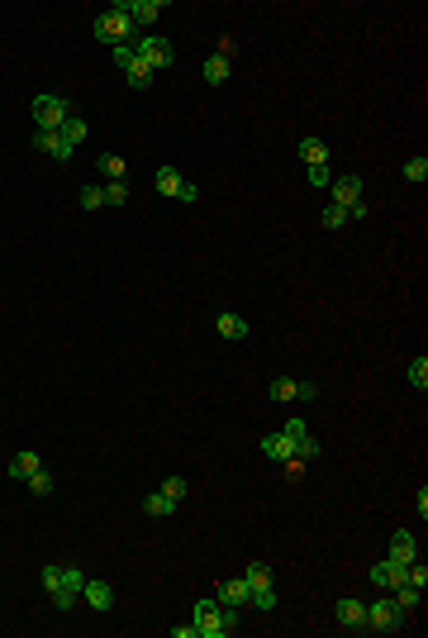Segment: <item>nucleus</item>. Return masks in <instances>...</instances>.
I'll return each mask as SVG.
<instances>
[{"label": "nucleus", "mask_w": 428, "mask_h": 638, "mask_svg": "<svg viewBox=\"0 0 428 638\" xmlns=\"http://www.w3.org/2000/svg\"><path fill=\"white\" fill-rule=\"evenodd\" d=\"M234 624H238V610L219 605L214 595H209V600H195V634L200 638H229Z\"/></svg>", "instance_id": "1"}, {"label": "nucleus", "mask_w": 428, "mask_h": 638, "mask_svg": "<svg viewBox=\"0 0 428 638\" xmlns=\"http://www.w3.org/2000/svg\"><path fill=\"white\" fill-rule=\"evenodd\" d=\"M133 53H138V63L148 67V72H162V67H172V63H176L172 38H162V33H148V38H138V43H133Z\"/></svg>", "instance_id": "2"}, {"label": "nucleus", "mask_w": 428, "mask_h": 638, "mask_svg": "<svg viewBox=\"0 0 428 638\" xmlns=\"http://www.w3.org/2000/svg\"><path fill=\"white\" fill-rule=\"evenodd\" d=\"M95 38L100 43H128L133 38V24H128V15H124V5H114V10H105V15L95 19Z\"/></svg>", "instance_id": "3"}, {"label": "nucleus", "mask_w": 428, "mask_h": 638, "mask_svg": "<svg viewBox=\"0 0 428 638\" xmlns=\"http://www.w3.org/2000/svg\"><path fill=\"white\" fill-rule=\"evenodd\" d=\"M67 114H72V100L57 96V91H48V96L33 100V124H38V129H62Z\"/></svg>", "instance_id": "4"}, {"label": "nucleus", "mask_w": 428, "mask_h": 638, "mask_svg": "<svg viewBox=\"0 0 428 638\" xmlns=\"http://www.w3.org/2000/svg\"><path fill=\"white\" fill-rule=\"evenodd\" d=\"M405 610L395 600H376V605H366V629H376V634H400L405 629Z\"/></svg>", "instance_id": "5"}, {"label": "nucleus", "mask_w": 428, "mask_h": 638, "mask_svg": "<svg viewBox=\"0 0 428 638\" xmlns=\"http://www.w3.org/2000/svg\"><path fill=\"white\" fill-rule=\"evenodd\" d=\"M33 148H38V153H48L53 162H72V153H77V148L67 144L57 129H33Z\"/></svg>", "instance_id": "6"}, {"label": "nucleus", "mask_w": 428, "mask_h": 638, "mask_svg": "<svg viewBox=\"0 0 428 638\" xmlns=\"http://www.w3.org/2000/svg\"><path fill=\"white\" fill-rule=\"evenodd\" d=\"M119 5H124L128 24H143V29H153V24H158V15L167 10V0H119Z\"/></svg>", "instance_id": "7"}, {"label": "nucleus", "mask_w": 428, "mask_h": 638, "mask_svg": "<svg viewBox=\"0 0 428 638\" xmlns=\"http://www.w3.org/2000/svg\"><path fill=\"white\" fill-rule=\"evenodd\" d=\"M333 615H338L343 629H366V605L362 600H352V595H343V600L333 605Z\"/></svg>", "instance_id": "8"}, {"label": "nucleus", "mask_w": 428, "mask_h": 638, "mask_svg": "<svg viewBox=\"0 0 428 638\" xmlns=\"http://www.w3.org/2000/svg\"><path fill=\"white\" fill-rule=\"evenodd\" d=\"M81 595H86V605L100 610V615H105V610H114V586H110V581H86V586H81Z\"/></svg>", "instance_id": "9"}, {"label": "nucleus", "mask_w": 428, "mask_h": 638, "mask_svg": "<svg viewBox=\"0 0 428 638\" xmlns=\"http://www.w3.org/2000/svg\"><path fill=\"white\" fill-rule=\"evenodd\" d=\"M333 186V205H352V200H362V176L343 172L338 181H329Z\"/></svg>", "instance_id": "10"}, {"label": "nucleus", "mask_w": 428, "mask_h": 638, "mask_svg": "<svg viewBox=\"0 0 428 638\" xmlns=\"http://www.w3.org/2000/svg\"><path fill=\"white\" fill-rule=\"evenodd\" d=\"M248 595H253V590H248V581H243V576H234V581H224V586L214 590V600H219V605H229V610L248 605Z\"/></svg>", "instance_id": "11"}, {"label": "nucleus", "mask_w": 428, "mask_h": 638, "mask_svg": "<svg viewBox=\"0 0 428 638\" xmlns=\"http://www.w3.org/2000/svg\"><path fill=\"white\" fill-rule=\"evenodd\" d=\"M214 329H219V338L238 343V338H248V319H243V315H234V310H224V315L214 319Z\"/></svg>", "instance_id": "12"}, {"label": "nucleus", "mask_w": 428, "mask_h": 638, "mask_svg": "<svg viewBox=\"0 0 428 638\" xmlns=\"http://www.w3.org/2000/svg\"><path fill=\"white\" fill-rule=\"evenodd\" d=\"M262 453H267L271 463H285V458H295V443L285 433H271V438H262Z\"/></svg>", "instance_id": "13"}, {"label": "nucleus", "mask_w": 428, "mask_h": 638, "mask_svg": "<svg viewBox=\"0 0 428 638\" xmlns=\"http://www.w3.org/2000/svg\"><path fill=\"white\" fill-rule=\"evenodd\" d=\"M38 467H43V463H38V453H29V448H24V453H15V463H10V477H15V481H29Z\"/></svg>", "instance_id": "14"}, {"label": "nucleus", "mask_w": 428, "mask_h": 638, "mask_svg": "<svg viewBox=\"0 0 428 638\" xmlns=\"http://www.w3.org/2000/svg\"><path fill=\"white\" fill-rule=\"evenodd\" d=\"M390 562H414V534L410 529H400L395 539H390Z\"/></svg>", "instance_id": "15"}, {"label": "nucleus", "mask_w": 428, "mask_h": 638, "mask_svg": "<svg viewBox=\"0 0 428 638\" xmlns=\"http://www.w3.org/2000/svg\"><path fill=\"white\" fill-rule=\"evenodd\" d=\"M243 581H248V590H271V567L267 562H248Z\"/></svg>", "instance_id": "16"}, {"label": "nucleus", "mask_w": 428, "mask_h": 638, "mask_svg": "<svg viewBox=\"0 0 428 638\" xmlns=\"http://www.w3.org/2000/svg\"><path fill=\"white\" fill-rule=\"evenodd\" d=\"M57 134H62L67 144L77 148V144H86V134H91V129H86V119H81V114H67V119H62V129H57Z\"/></svg>", "instance_id": "17"}, {"label": "nucleus", "mask_w": 428, "mask_h": 638, "mask_svg": "<svg viewBox=\"0 0 428 638\" xmlns=\"http://www.w3.org/2000/svg\"><path fill=\"white\" fill-rule=\"evenodd\" d=\"M100 172H105V181H124V172H128V162L119 158V153H100V162H95Z\"/></svg>", "instance_id": "18"}, {"label": "nucleus", "mask_w": 428, "mask_h": 638, "mask_svg": "<svg viewBox=\"0 0 428 638\" xmlns=\"http://www.w3.org/2000/svg\"><path fill=\"white\" fill-rule=\"evenodd\" d=\"M153 181H158L162 195H172V200H176V191H181V181H186V176L176 172V167H158V176H153Z\"/></svg>", "instance_id": "19"}, {"label": "nucleus", "mask_w": 428, "mask_h": 638, "mask_svg": "<svg viewBox=\"0 0 428 638\" xmlns=\"http://www.w3.org/2000/svg\"><path fill=\"white\" fill-rule=\"evenodd\" d=\"M300 158L309 162V167H319V162H329V144H324V139H300Z\"/></svg>", "instance_id": "20"}, {"label": "nucleus", "mask_w": 428, "mask_h": 638, "mask_svg": "<svg viewBox=\"0 0 428 638\" xmlns=\"http://www.w3.org/2000/svg\"><path fill=\"white\" fill-rule=\"evenodd\" d=\"M143 510L153 514V519H167V514L176 510V500H172V495H162V491H153L148 500H143Z\"/></svg>", "instance_id": "21"}, {"label": "nucleus", "mask_w": 428, "mask_h": 638, "mask_svg": "<svg viewBox=\"0 0 428 638\" xmlns=\"http://www.w3.org/2000/svg\"><path fill=\"white\" fill-rule=\"evenodd\" d=\"M205 81L209 86H224V81H229V58H219V53L205 58Z\"/></svg>", "instance_id": "22"}, {"label": "nucleus", "mask_w": 428, "mask_h": 638, "mask_svg": "<svg viewBox=\"0 0 428 638\" xmlns=\"http://www.w3.org/2000/svg\"><path fill=\"white\" fill-rule=\"evenodd\" d=\"M319 453H324V448H319V438H314V433H309V429H304L300 438H295V458H304V463H314Z\"/></svg>", "instance_id": "23"}, {"label": "nucleus", "mask_w": 428, "mask_h": 638, "mask_svg": "<svg viewBox=\"0 0 428 638\" xmlns=\"http://www.w3.org/2000/svg\"><path fill=\"white\" fill-rule=\"evenodd\" d=\"M419 595H424V590H419V586H410V581H405V586H395V605L405 610V615H410V610H419Z\"/></svg>", "instance_id": "24"}, {"label": "nucleus", "mask_w": 428, "mask_h": 638, "mask_svg": "<svg viewBox=\"0 0 428 638\" xmlns=\"http://www.w3.org/2000/svg\"><path fill=\"white\" fill-rule=\"evenodd\" d=\"M400 172H405V181H428V158L419 153V158H410L405 167H400Z\"/></svg>", "instance_id": "25"}, {"label": "nucleus", "mask_w": 428, "mask_h": 638, "mask_svg": "<svg viewBox=\"0 0 428 638\" xmlns=\"http://www.w3.org/2000/svg\"><path fill=\"white\" fill-rule=\"evenodd\" d=\"M371 581H376V586H395V562L380 558L376 567H371Z\"/></svg>", "instance_id": "26"}, {"label": "nucleus", "mask_w": 428, "mask_h": 638, "mask_svg": "<svg viewBox=\"0 0 428 638\" xmlns=\"http://www.w3.org/2000/svg\"><path fill=\"white\" fill-rule=\"evenodd\" d=\"M38 581H43L48 595H53V590H62V567H57V562H48L43 572H38Z\"/></svg>", "instance_id": "27"}, {"label": "nucleus", "mask_w": 428, "mask_h": 638, "mask_svg": "<svg viewBox=\"0 0 428 638\" xmlns=\"http://www.w3.org/2000/svg\"><path fill=\"white\" fill-rule=\"evenodd\" d=\"M186 491H190V481H186V477H167V481H162V495H172L176 505L186 500Z\"/></svg>", "instance_id": "28"}, {"label": "nucleus", "mask_w": 428, "mask_h": 638, "mask_svg": "<svg viewBox=\"0 0 428 638\" xmlns=\"http://www.w3.org/2000/svg\"><path fill=\"white\" fill-rule=\"evenodd\" d=\"M410 386L428 391V357H414V362H410Z\"/></svg>", "instance_id": "29"}, {"label": "nucleus", "mask_w": 428, "mask_h": 638, "mask_svg": "<svg viewBox=\"0 0 428 638\" xmlns=\"http://www.w3.org/2000/svg\"><path fill=\"white\" fill-rule=\"evenodd\" d=\"M100 191H105V205H124V200H128V186H124V181H105Z\"/></svg>", "instance_id": "30"}, {"label": "nucleus", "mask_w": 428, "mask_h": 638, "mask_svg": "<svg viewBox=\"0 0 428 638\" xmlns=\"http://www.w3.org/2000/svg\"><path fill=\"white\" fill-rule=\"evenodd\" d=\"M124 77H128V86H133V91H143V86H148V81H153V72H148V67H143L138 58H133V67H128Z\"/></svg>", "instance_id": "31"}, {"label": "nucleus", "mask_w": 428, "mask_h": 638, "mask_svg": "<svg viewBox=\"0 0 428 638\" xmlns=\"http://www.w3.org/2000/svg\"><path fill=\"white\" fill-rule=\"evenodd\" d=\"M81 210H105V191L100 186H81Z\"/></svg>", "instance_id": "32"}, {"label": "nucleus", "mask_w": 428, "mask_h": 638, "mask_svg": "<svg viewBox=\"0 0 428 638\" xmlns=\"http://www.w3.org/2000/svg\"><path fill=\"white\" fill-rule=\"evenodd\" d=\"M271 400H295V377H276L271 382Z\"/></svg>", "instance_id": "33"}, {"label": "nucleus", "mask_w": 428, "mask_h": 638, "mask_svg": "<svg viewBox=\"0 0 428 638\" xmlns=\"http://www.w3.org/2000/svg\"><path fill=\"white\" fill-rule=\"evenodd\" d=\"M24 486H29L33 495H48V491H53V472H43V467H38V472H33V477L24 481Z\"/></svg>", "instance_id": "34"}, {"label": "nucleus", "mask_w": 428, "mask_h": 638, "mask_svg": "<svg viewBox=\"0 0 428 638\" xmlns=\"http://www.w3.org/2000/svg\"><path fill=\"white\" fill-rule=\"evenodd\" d=\"M248 605H257L262 615H271V610H276V590H253V595H248Z\"/></svg>", "instance_id": "35"}, {"label": "nucleus", "mask_w": 428, "mask_h": 638, "mask_svg": "<svg viewBox=\"0 0 428 638\" xmlns=\"http://www.w3.org/2000/svg\"><path fill=\"white\" fill-rule=\"evenodd\" d=\"M348 224V205H329L324 210V229H343Z\"/></svg>", "instance_id": "36"}, {"label": "nucleus", "mask_w": 428, "mask_h": 638, "mask_svg": "<svg viewBox=\"0 0 428 638\" xmlns=\"http://www.w3.org/2000/svg\"><path fill=\"white\" fill-rule=\"evenodd\" d=\"M81 586H86L81 567H62V590H77V595H81Z\"/></svg>", "instance_id": "37"}, {"label": "nucleus", "mask_w": 428, "mask_h": 638, "mask_svg": "<svg viewBox=\"0 0 428 638\" xmlns=\"http://www.w3.org/2000/svg\"><path fill=\"white\" fill-rule=\"evenodd\" d=\"M133 58H138V53H133V43H114V63L124 67V72L133 67Z\"/></svg>", "instance_id": "38"}, {"label": "nucleus", "mask_w": 428, "mask_h": 638, "mask_svg": "<svg viewBox=\"0 0 428 638\" xmlns=\"http://www.w3.org/2000/svg\"><path fill=\"white\" fill-rule=\"evenodd\" d=\"M410 586H419V590L428 586V567H424V562H419V558L410 562Z\"/></svg>", "instance_id": "39"}, {"label": "nucleus", "mask_w": 428, "mask_h": 638, "mask_svg": "<svg viewBox=\"0 0 428 638\" xmlns=\"http://www.w3.org/2000/svg\"><path fill=\"white\" fill-rule=\"evenodd\" d=\"M176 200H181V205H195V200H200V186H195V181H181Z\"/></svg>", "instance_id": "40"}, {"label": "nucleus", "mask_w": 428, "mask_h": 638, "mask_svg": "<svg viewBox=\"0 0 428 638\" xmlns=\"http://www.w3.org/2000/svg\"><path fill=\"white\" fill-rule=\"evenodd\" d=\"M304 477V458H285V481H300Z\"/></svg>", "instance_id": "41"}, {"label": "nucleus", "mask_w": 428, "mask_h": 638, "mask_svg": "<svg viewBox=\"0 0 428 638\" xmlns=\"http://www.w3.org/2000/svg\"><path fill=\"white\" fill-rule=\"evenodd\" d=\"M53 605H57V610H72V605H77V590H53Z\"/></svg>", "instance_id": "42"}, {"label": "nucleus", "mask_w": 428, "mask_h": 638, "mask_svg": "<svg viewBox=\"0 0 428 638\" xmlns=\"http://www.w3.org/2000/svg\"><path fill=\"white\" fill-rule=\"evenodd\" d=\"M309 181H314V186H329L333 176H329V162H319V167H309Z\"/></svg>", "instance_id": "43"}, {"label": "nucleus", "mask_w": 428, "mask_h": 638, "mask_svg": "<svg viewBox=\"0 0 428 638\" xmlns=\"http://www.w3.org/2000/svg\"><path fill=\"white\" fill-rule=\"evenodd\" d=\"M314 396H319L314 382H295V400H314Z\"/></svg>", "instance_id": "44"}, {"label": "nucleus", "mask_w": 428, "mask_h": 638, "mask_svg": "<svg viewBox=\"0 0 428 638\" xmlns=\"http://www.w3.org/2000/svg\"><path fill=\"white\" fill-rule=\"evenodd\" d=\"M285 438H290V443H295V438H300V433H304V419H290V424H285Z\"/></svg>", "instance_id": "45"}, {"label": "nucleus", "mask_w": 428, "mask_h": 638, "mask_svg": "<svg viewBox=\"0 0 428 638\" xmlns=\"http://www.w3.org/2000/svg\"><path fill=\"white\" fill-rule=\"evenodd\" d=\"M362 215H371V205H366V200H352V205H348V220H362Z\"/></svg>", "instance_id": "46"}, {"label": "nucleus", "mask_w": 428, "mask_h": 638, "mask_svg": "<svg viewBox=\"0 0 428 638\" xmlns=\"http://www.w3.org/2000/svg\"><path fill=\"white\" fill-rule=\"evenodd\" d=\"M172 638H200V634H195V624H176Z\"/></svg>", "instance_id": "47"}]
</instances>
